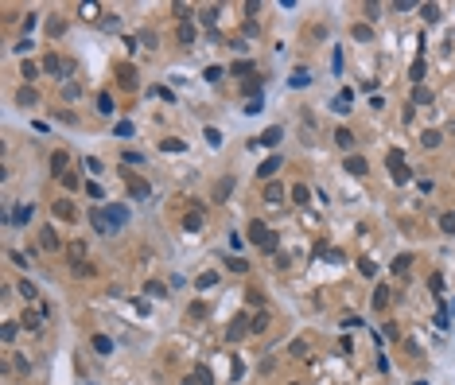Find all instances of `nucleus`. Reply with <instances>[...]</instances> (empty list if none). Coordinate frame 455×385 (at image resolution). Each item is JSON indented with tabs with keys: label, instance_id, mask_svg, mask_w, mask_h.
<instances>
[{
	"label": "nucleus",
	"instance_id": "nucleus-44",
	"mask_svg": "<svg viewBox=\"0 0 455 385\" xmlns=\"http://www.w3.org/2000/svg\"><path fill=\"white\" fill-rule=\"evenodd\" d=\"M268 327V315H265V311H261V315H253V331H265Z\"/></svg>",
	"mask_w": 455,
	"mask_h": 385
},
{
	"label": "nucleus",
	"instance_id": "nucleus-14",
	"mask_svg": "<svg viewBox=\"0 0 455 385\" xmlns=\"http://www.w3.org/2000/svg\"><path fill=\"white\" fill-rule=\"evenodd\" d=\"M265 203H268V206L284 203V187H280V183H268V187H265Z\"/></svg>",
	"mask_w": 455,
	"mask_h": 385
},
{
	"label": "nucleus",
	"instance_id": "nucleus-12",
	"mask_svg": "<svg viewBox=\"0 0 455 385\" xmlns=\"http://www.w3.org/2000/svg\"><path fill=\"white\" fill-rule=\"evenodd\" d=\"M276 171H280V156H268V160H265V164L257 167V175H261V179H272V175H276Z\"/></svg>",
	"mask_w": 455,
	"mask_h": 385
},
{
	"label": "nucleus",
	"instance_id": "nucleus-21",
	"mask_svg": "<svg viewBox=\"0 0 455 385\" xmlns=\"http://www.w3.org/2000/svg\"><path fill=\"white\" fill-rule=\"evenodd\" d=\"M292 199H296L300 206H307V203H311V191H307L303 183H296V187H292Z\"/></svg>",
	"mask_w": 455,
	"mask_h": 385
},
{
	"label": "nucleus",
	"instance_id": "nucleus-49",
	"mask_svg": "<svg viewBox=\"0 0 455 385\" xmlns=\"http://www.w3.org/2000/svg\"><path fill=\"white\" fill-rule=\"evenodd\" d=\"M292 354H296V358H300V354H307V342H303V338H296V342H292Z\"/></svg>",
	"mask_w": 455,
	"mask_h": 385
},
{
	"label": "nucleus",
	"instance_id": "nucleus-31",
	"mask_svg": "<svg viewBox=\"0 0 455 385\" xmlns=\"http://www.w3.org/2000/svg\"><path fill=\"white\" fill-rule=\"evenodd\" d=\"M98 113H105V117L113 113V98L109 94H98Z\"/></svg>",
	"mask_w": 455,
	"mask_h": 385
},
{
	"label": "nucleus",
	"instance_id": "nucleus-8",
	"mask_svg": "<svg viewBox=\"0 0 455 385\" xmlns=\"http://www.w3.org/2000/svg\"><path fill=\"white\" fill-rule=\"evenodd\" d=\"M234 187H238V179H234V175H222V179L214 183V203H226V199L234 195Z\"/></svg>",
	"mask_w": 455,
	"mask_h": 385
},
{
	"label": "nucleus",
	"instance_id": "nucleus-42",
	"mask_svg": "<svg viewBox=\"0 0 455 385\" xmlns=\"http://www.w3.org/2000/svg\"><path fill=\"white\" fill-rule=\"evenodd\" d=\"M226 265H230V269H234V273H245V269H249V265H245V261H241V257H230V261H226Z\"/></svg>",
	"mask_w": 455,
	"mask_h": 385
},
{
	"label": "nucleus",
	"instance_id": "nucleus-47",
	"mask_svg": "<svg viewBox=\"0 0 455 385\" xmlns=\"http://www.w3.org/2000/svg\"><path fill=\"white\" fill-rule=\"evenodd\" d=\"M234 74H253V62H234Z\"/></svg>",
	"mask_w": 455,
	"mask_h": 385
},
{
	"label": "nucleus",
	"instance_id": "nucleus-9",
	"mask_svg": "<svg viewBox=\"0 0 455 385\" xmlns=\"http://www.w3.org/2000/svg\"><path fill=\"white\" fill-rule=\"evenodd\" d=\"M125 183H129V195H133V199H148V195H152L148 183H144V179H136V175H129V171H125Z\"/></svg>",
	"mask_w": 455,
	"mask_h": 385
},
{
	"label": "nucleus",
	"instance_id": "nucleus-10",
	"mask_svg": "<svg viewBox=\"0 0 455 385\" xmlns=\"http://www.w3.org/2000/svg\"><path fill=\"white\" fill-rule=\"evenodd\" d=\"M245 331H253V323H249V319H245V315H238V319L230 323V331H226V338H230V342H238V338H241Z\"/></svg>",
	"mask_w": 455,
	"mask_h": 385
},
{
	"label": "nucleus",
	"instance_id": "nucleus-23",
	"mask_svg": "<svg viewBox=\"0 0 455 385\" xmlns=\"http://www.w3.org/2000/svg\"><path fill=\"white\" fill-rule=\"evenodd\" d=\"M214 284H218V276H214V273H202L199 280H195V288H199V292H206V288H214Z\"/></svg>",
	"mask_w": 455,
	"mask_h": 385
},
{
	"label": "nucleus",
	"instance_id": "nucleus-2",
	"mask_svg": "<svg viewBox=\"0 0 455 385\" xmlns=\"http://www.w3.org/2000/svg\"><path fill=\"white\" fill-rule=\"evenodd\" d=\"M249 237L265 249V253H272V249H276V233H272L265 222H253V226H249Z\"/></svg>",
	"mask_w": 455,
	"mask_h": 385
},
{
	"label": "nucleus",
	"instance_id": "nucleus-16",
	"mask_svg": "<svg viewBox=\"0 0 455 385\" xmlns=\"http://www.w3.org/2000/svg\"><path fill=\"white\" fill-rule=\"evenodd\" d=\"M335 144H339L343 152H350V148H354V132H350V128H339V132H335Z\"/></svg>",
	"mask_w": 455,
	"mask_h": 385
},
{
	"label": "nucleus",
	"instance_id": "nucleus-6",
	"mask_svg": "<svg viewBox=\"0 0 455 385\" xmlns=\"http://www.w3.org/2000/svg\"><path fill=\"white\" fill-rule=\"evenodd\" d=\"M31 214H35V206H31V203H16V206L8 210V222H16V226H27V222H31Z\"/></svg>",
	"mask_w": 455,
	"mask_h": 385
},
{
	"label": "nucleus",
	"instance_id": "nucleus-41",
	"mask_svg": "<svg viewBox=\"0 0 455 385\" xmlns=\"http://www.w3.org/2000/svg\"><path fill=\"white\" fill-rule=\"evenodd\" d=\"M163 152H183V140H175V136H171V140H163Z\"/></svg>",
	"mask_w": 455,
	"mask_h": 385
},
{
	"label": "nucleus",
	"instance_id": "nucleus-43",
	"mask_svg": "<svg viewBox=\"0 0 455 385\" xmlns=\"http://www.w3.org/2000/svg\"><path fill=\"white\" fill-rule=\"evenodd\" d=\"M24 327H27V331H39V315H31V311H27V315H24Z\"/></svg>",
	"mask_w": 455,
	"mask_h": 385
},
{
	"label": "nucleus",
	"instance_id": "nucleus-18",
	"mask_svg": "<svg viewBox=\"0 0 455 385\" xmlns=\"http://www.w3.org/2000/svg\"><path fill=\"white\" fill-rule=\"evenodd\" d=\"M117 78H121V86H125V90H133V86H136V70H133V66H121V74H117Z\"/></svg>",
	"mask_w": 455,
	"mask_h": 385
},
{
	"label": "nucleus",
	"instance_id": "nucleus-7",
	"mask_svg": "<svg viewBox=\"0 0 455 385\" xmlns=\"http://www.w3.org/2000/svg\"><path fill=\"white\" fill-rule=\"evenodd\" d=\"M43 70H47V74H58V78H66L74 66H70L66 58H58V55H47V58H43Z\"/></svg>",
	"mask_w": 455,
	"mask_h": 385
},
{
	"label": "nucleus",
	"instance_id": "nucleus-15",
	"mask_svg": "<svg viewBox=\"0 0 455 385\" xmlns=\"http://www.w3.org/2000/svg\"><path fill=\"white\" fill-rule=\"evenodd\" d=\"M51 210H54V218H62V222H74V218H78V214H74V206H70V203H54V206H51Z\"/></svg>",
	"mask_w": 455,
	"mask_h": 385
},
{
	"label": "nucleus",
	"instance_id": "nucleus-37",
	"mask_svg": "<svg viewBox=\"0 0 455 385\" xmlns=\"http://www.w3.org/2000/svg\"><path fill=\"white\" fill-rule=\"evenodd\" d=\"M358 269H362V276H374V273H377V265H374L370 257H362V261H358Z\"/></svg>",
	"mask_w": 455,
	"mask_h": 385
},
{
	"label": "nucleus",
	"instance_id": "nucleus-19",
	"mask_svg": "<svg viewBox=\"0 0 455 385\" xmlns=\"http://www.w3.org/2000/svg\"><path fill=\"white\" fill-rule=\"evenodd\" d=\"M347 171L350 175H366V160L362 156H347Z\"/></svg>",
	"mask_w": 455,
	"mask_h": 385
},
{
	"label": "nucleus",
	"instance_id": "nucleus-38",
	"mask_svg": "<svg viewBox=\"0 0 455 385\" xmlns=\"http://www.w3.org/2000/svg\"><path fill=\"white\" fill-rule=\"evenodd\" d=\"M148 296H160V300H163V296H167V288H163L160 280H148Z\"/></svg>",
	"mask_w": 455,
	"mask_h": 385
},
{
	"label": "nucleus",
	"instance_id": "nucleus-20",
	"mask_svg": "<svg viewBox=\"0 0 455 385\" xmlns=\"http://www.w3.org/2000/svg\"><path fill=\"white\" fill-rule=\"evenodd\" d=\"M288 82H292V86H296V90H300V86H307V82H311V74H307V70H303V66H296V70H292V78H288Z\"/></svg>",
	"mask_w": 455,
	"mask_h": 385
},
{
	"label": "nucleus",
	"instance_id": "nucleus-33",
	"mask_svg": "<svg viewBox=\"0 0 455 385\" xmlns=\"http://www.w3.org/2000/svg\"><path fill=\"white\" fill-rule=\"evenodd\" d=\"M408 265H412V257L404 253V257H397V261H393V273H397V276H401V273H408Z\"/></svg>",
	"mask_w": 455,
	"mask_h": 385
},
{
	"label": "nucleus",
	"instance_id": "nucleus-3",
	"mask_svg": "<svg viewBox=\"0 0 455 385\" xmlns=\"http://www.w3.org/2000/svg\"><path fill=\"white\" fill-rule=\"evenodd\" d=\"M202 222H206V210H202V203H195V206L183 214V233H199Z\"/></svg>",
	"mask_w": 455,
	"mask_h": 385
},
{
	"label": "nucleus",
	"instance_id": "nucleus-29",
	"mask_svg": "<svg viewBox=\"0 0 455 385\" xmlns=\"http://www.w3.org/2000/svg\"><path fill=\"white\" fill-rule=\"evenodd\" d=\"M420 12H424V20H428V24H436V20H440V4H424Z\"/></svg>",
	"mask_w": 455,
	"mask_h": 385
},
{
	"label": "nucleus",
	"instance_id": "nucleus-40",
	"mask_svg": "<svg viewBox=\"0 0 455 385\" xmlns=\"http://www.w3.org/2000/svg\"><path fill=\"white\" fill-rule=\"evenodd\" d=\"M202 78H206V82H218V78H222V66H206V74H202Z\"/></svg>",
	"mask_w": 455,
	"mask_h": 385
},
{
	"label": "nucleus",
	"instance_id": "nucleus-46",
	"mask_svg": "<svg viewBox=\"0 0 455 385\" xmlns=\"http://www.w3.org/2000/svg\"><path fill=\"white\" fill-rule=\"evenodd\" d=\"M62 94H66V98H78V94H82V86H78V82H66V90H62Z\"/></svg>",
	"mask_w": 455,
	"mask_h": 385
},
{
	"label": "nucleus",
	"instance_id": "nucleus-27",
	"mask_svg": "<svg viewBox=\"0 0 455 385\" xmlns=\"http://www.w3.org/2000/svg\"><path fill=\"white\" fill-rule=\"evenodd\" d=\"M94 350H98V354H109V350H113V342H109L105 334H94Z\"/></svg>",
	"mask_w": 455,
	"mask_h": 385
},
{
	"label": "nucleus",
	"instance_id": "nucleus-30",
	"mask_svg": "<svg viewBox=\"0 0 455 385\" xmlns=\"http://www.w3.org/2000/svg\"><path fill=\"white\" fill-rule=\"evenodd\" d=\"M420 140H424V148H436V144H440V140H444V136H440V132H436V128H428V132H424V136H420Z\"/></svg>",
	"mask_w": 455,
	"mask_h": 385
},
{
	"label": "nucleus",
	"instance_id": "nucleus-13",
	"mask_svg": "<svg viewBox=\"0 0 455 385\" xmlns=\"http://www.w3.org/2000/svg\"><path fill=\"white\" fill-rule=\"evenodd\" d=\"M257 144H265V148H276V144H280V128H276V125H272V128H265V132L257 136Z\"/></svg>",
	"mask_w": 455,
	"mask_h": 385
},
{
	"label": "nucleus",
	"instance_id": "nucleus-39",
	"mask_svg": "<svg viewBox=\"0 0 455 385\" xmlns=\"http://www.w3.org/2000/svg\"><path fill=\"white\" fill-rule=\"evenodd\" d=\"M206 144L218 148V144H222V132H218V128H206Z\"/></svg>",
	"mask_w": 455,
	"mask_h": 385
},
{
	"label": "nucleus",
	"instance_id": "nucleus-24",
	"mask_svg": "<svg viewBox=\"0 0 455 385\" xmlns=\"http://www.w3.org/2000/svg\"><path fill=\"white\" fill-rule=\"evenodd\" d=\"M179 43H195V24H179Z\"/></svg>",
	"mask_w": 455,
	"mask_h": 385
},
{
	"label": "nucleus",
	"instance_id": "nucleus-17",
	"mask_svg": "<svg viewBox=\"0 0 455 385\" xmlns=\"http://www.w3.org/2000/svg\"><path fill=\"white\" fill-rule=\"evenodd\" d=\"M412 105H432V90L428 86H416L412 90Z\"/></svg>",
	"mask_w": 455,
	"mask_h": 385
},
{
	"label": "nucleus",
	"instance_id": "nucleus-35",
	"mask_svg": "<svg viewBox=\"0 0 455 385\" xmlns=\"http://www.w3.org/2000/svg\"><path fill=\"white\" fill-rule=\"evenodd\" d=\"M20 296H24V300H35L39 292H35V284H31V280H24V284H20Z\"/></svg>",
	"mask_w": 455,
	"mask_h": 385
},
{
	"label": "nucleus",
	"instance_id": "nucleus-5",
	"mask_svg": "<svg viewBox=\"0 0 455 385\" xmlns=\"http://www.w3.org/2000/svg\"><path fill=\"white\" fill-rule=\"evenodd\" d=\"M90 226H94L98 233H105V237H113V233H117V226L109 222V214H105V210H98V206L90 210Z\"/></svg>",
	"mask_w": 455,
	"mask_h": 385
},
{
	"label": "nucleus",
	"instance_id": "nucleus-11",
	"mask_svg": "<svg viewBox=\"0 0 455 385\" xmlns=\"http://www.w3.org/2000/svg\"><path fill=\"white\" fill-rule=\"evenodd\" d=\"M105 214H109V222H113V226H117V230H121V226H125V222H129V206H121V203H113V206H109V210H105Z\"/></svg>",
	"mask_w": 455,
	"mask_h": 385
},
{
	"label": "nucleus",
	"instance_id": "nucleus-34",
	"mask_svg": "<svg viewBox=\"0 0 455 385\" xmlns=\"http://www.w3.org/2000/svg\"><path fill=\"white\" fill-rule=\"evenodd\" d=\"M113 132H117V136H133L136 128H133V121H117V128H113Z\"/></svg>",
	"mask_w": 455,
	"mask_h": 385
},
{
	"label": "nucleus",
	"instance_id": "nucleus-25",
	"mask_svg": "<svg viewBox=\"0 0 455 385\" xmlns=\"http://www.w3.org/2000/svg\"><path fill=\"white\" fill-rule=\"evenodd\" d=\"M35 102H39V94H35L31 86H24V90H20V105H35Z\"/></svg>",
	"mask_w": 455,
	"mask_h": 385
},
{
	"label": "nucleus",
	"instance_id": "nucleus-22",
	"mask_svg": "<svg viewBox=\"0 0 455 385\" xmlns=\"http://www.w3.org/2000/svg\"><path fill=\"white\" fill-rule=\"evenodd\" d=\"M66 164H70V156H66V152H54V156H51V167H54V175H58V171H62ZM62 175H66V171H62Z\"/></svg>",
	"mask_w": 455,
	"mask_h": 385
},
{
	"label": "nucleus",
	"instance_id": "nucleus-28",
	"mask_svg": "<svg viewBox=\"0 0 455 385\" xmlns=\"http://www.w3.org/2000/svg\"><path fill=\"white\" fill-rule=\"evenodd\" d=\"M43 249H47V253H54V249H58V237H54V230H43Z\"/></svg>",
	"mask_w": 455,
	"mask_h": 385
},
{
	"label": "nucleus",
	"instance_id": "nucleus-1",
	"mask_svg": "<svg viewBox=\"0 0 455 385\" xmlns=\"http://www.w3.org/2000/svg\"><path fill=\"white\" fill-rule=\"evenodd\" d=\"M66 257H70L74 273L86 276V257H90V245H86V241H70V245H66Z\"/></svg>",
	"mask_w": 455,
	"mask_h": 385
},
{
	"label": "nucleus",
	"instance_id": "nucleus-36",
	"mask_svg": "<svg viewBox=\"0 0 455 385\" xmlns=\"http://www.w3.org/2000/svg\"><path fill=\"white\" fill-rule=\"evenodd\" d=\"M374 308H389V288H377V296H374Z\"/></svg>",
	"mask_w": 455,
	"mask_h": 385
},
{
	"label": "nucleus",
	"instance_id": "nucleus-45",
	"mask_svg": "<svg viewBox=\"0 0 455 385\" xmlns=\"http://www.w3.org/2000/svg\"><path fill=\"white\" fill-rule=\"evenodd\" d=\"M354 39H370V27L366 24H354Z\"/></svg>",
	"mask_w": 455,
	"mask_h": 385
},
{
	"label": "nucleus",
	"instance_id": "nucleus-48",
	"mask_svg": "<svg viewBox=\"0 0 455 385\" xmlns=\"http://www.w3.org/2000/svg\"><path fill=\"white\" fill-rule=\"evenodd\" d=\"M191 315H195V319H202V315H206V304H199V300H195V304H191Z\"/></svg>",
	"mask_w": 455,
	"mask_h": 385
},
{
	"label": "nucleus",
	"instance_id": "nucleus-4",
	"mask_svg": "<svg viewBox=\"0 0 455 385\" xmlns=\"http://www.w3.org/2000/svg\"><path fill=\"white\" fill-rule=\"evenodd\" d=\"M385 164H389L393 183H408V167H404V156H401V152H389V156H385Z\"/></svg>",
	"mask_w": 455,
	"mask_h": 385
},
{
	"label": "nucleus",
	"instance_id": "nucleus-26",
	"mask_svg": "<svg viewBox=\"0 0 455 385\" xmlns=\"http://www.w3.org/2000/svg\"><path fill=\"white\" fill-rule=\"evenodd\" d=\"M440 230H444V233H455V210L440 214Z\"/></svg>",
	"mask_w": 455,
	"mask_h": 385
},
{
	"label": "nucleus",
	"instance_id": "nucleus-32",
	"mask_svg": "<svg viewBox=\"0 0 455 385\" xmlns=\"http://www.w3.org/2000/svg\"><path fill=\"white\" fill-rule=\"evenodd\" d=\"M195 382L199 385H214V374H210L206 366H199V370H195Z\"/></svg>",
	"mask_w": 455,
	"mask_h": 385
}]
</instances>
